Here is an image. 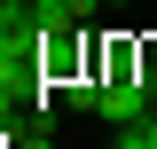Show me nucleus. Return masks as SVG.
Listing matches in <instances>:
<instances>
[{"label":"nucleus","mask_w":157,"mask_h":149,"mask_svg":"<svg viewBox=\"0 0 157 149\" xmlns=\"http://www.w3.org/2000/svg\"><path fill=\"white\" fill-rule=\"evenodd\" d=\"M149 110H157V86L149 78H102V102H94L102 126H141Z\"/></svg>","instance_id":"f257e3e1"},{"label":"nucleus","mask_w":157,"mask_h":149,"mask_svg":"<svg viewBox=\"0 0 157 149\" xmlns=\"http://www.w3.org/2000/svg\"><path fill=\"white\" fill-rule=\"evenodd\" d=\"M110 149H157L149 126H110Z\"/></svg>","instance_id":"f03ea898"},{"label":"nucleus","mask_w":157,"mask_h":149,"mask_svg":"<svg viewBox=\"0 0 157 149\" xmlns=\"http://www.w3.org/2000/svg\"><path fill=\"white\" fill-rule=\"evenodd\" d=\"M141 126H149V141H157V110H149V118H141Z\"/></svg>","instance_id":"7ed1b4c3"},{"label":"nucleus","mask_w":157,"mask_h":149,"mask_svg":"<svg viewBox=\"0 0 157 149\" xmlns=\"http://www.w3.org/2000/svg\"><path fill=\"white\" fill-rule=\"evenodd\" d=\"M102 8H134V0H102Z\"/></svg>","instance_id":"20e7f679"},{"label":"nucleus","mask_w":157,"mask_h":149,"mask_svg":"<svg viewBox=\"0 0 157 149\" xmlns=\"http://www.w3.org/2000/svg\"><path fill=\"white\" fill-rule=\"evenodd\" d=\"M0 8H16V0H0Z\"/></svg>","instance_id":"39448f33"}]
</instances>
